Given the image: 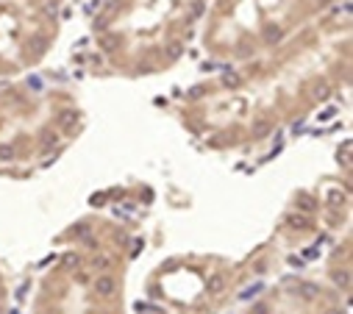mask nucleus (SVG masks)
I'll use <instances>...</instances> for the list:
<instances>
[{
	"label": "nucleus",
	"instance_id": "obj_2",
	"mask_svg": "<svg viewBox=\"0 0 353 314\" xmlns=\"http://www.w3.org/2000/svg\"><path fill=\"white\" fill-rule=\"evenodd\" d=\"M209 6L212 0H109L95 17V45L117 72L167 70Z\"/></svg>",
	"mask_w": 353,
	"mask_h": 314
},
{
	"label": "nucleus",
	"instance_id": "obj_5",
	"mask_svg": "<svg viewBox=\"0 0 353 314\" xmlns=\"http://www.w3.org/2000/svg\"><path fill=\"white\" fill-rule=\"evenodd\" d=\"M61 0H0V75L34 67L53 45Z\"/></svg>",
	"mask_w": 353,
	"mask_h": 314
},
{
	"label": "nucleus",
	"instance_id": "obj_4",
	"mask_svg": "<svg viewBox=\"0 0 353 314\" xmlns=\"http://www.w3.org/2000/svg\"><path fill=\"white\" fill-rule=\"evenodd\" d=\"M75 109L59 90H12L0 95V162L42 159L70 139Z\"/></svg>",
	"mask_w": 353,
	"mask_h": 314
},
{
	"label": "nucleus",
	"instance_id": "obj_1",
	"mask_svg": "<svg viewBox=\"0 0 353 314\" xmlns=\"http://www.w3.org/2000/svg\"><path fill=\"white\" fill-rule=\"evenodd\" d=\"M347 17L314 23L290 45L259 56L256 70H236L220 87H206L187 106L184 120L206 142L239 145L259 139L320 103L339 70H347Z\"/></svg>",
	"mask_w": 353,
	"mask_h": 314
},
{
	"label": "nucleus",
	"instance_id": "obj_3",
	"mask_svg": "<svg viewBox=\"0 0 353 314\" xmlns=\"http://www.w3.org/2000/svg\"><path fill=\"white\" fill-rule=\"evenodd\" d=\"M336 0H212L203 25L206 53L223 61L264 56L334 6Z\"/></svg>",
	"mask_w": 353,
	"mask_h": 314
}]
</instances>
